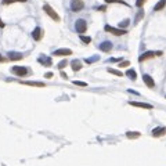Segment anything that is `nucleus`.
<instances>
[{"label":"nucleus","mask_w":166,"mask_h":166,"mask_svg":"<svg viewBox=\"0 0 166 166\" xmlns=\"http://www.w3.org/2000/svg\"><path fill=\"white\" fill-rule=\"evenodd\" d=\"M43 11H44V13H46V14H47V15L53 19V21H55V22H60V19H61V18H60V15L55 13L54 8L51 7L50 4L44 3V4H43Z\"/></svg>","instance_id":"nucleus-1"},{"label":"nucleus","mask_w":166,"mask_h":166,"mask_svg":"<svg viewBox=\"0 0 166 166\" xmlns=\"http://www.w3.org/2000/svg\"><path fill=\"white\" fill-rule=\"evenodd\" d=\"M11 72H13L14 75H17V76H19V78H24V76H26V75L29 73L28 68H26V67H21V65L13 67V68H11Z\"/></svg>","instance_id":"nucleus-2"},{"label":"nucleus","mask_w":166,"mask_h":166,"mask_svg":"<svg viewBox=\"0 0 166 166\" xmlns=\"http://www.w3.org/2000/svg\"><path fill=\"white\" fill-rule=\"evenodd\" d=\"M159 55H162V51H145V53H142L138 57V61L142 63L145 60H150V58H154V57H159Z\"/></svg>","instance_id":"nucleus-3"},{"label":"nucleus","mask_w":166,"mask_h":166,"mask_svg":"<svg viewBox=\"0 0 166 166\" xmlns=\"http://www.w3.org/2000/svg\"><path fill=\"white\" fill-rule=\"evenodd\" d=\"M104 29L107 32H110L112 35H115V36H122V35H125L127 33L126 29H120V28H114V26H111V25H105L104 26Z\"/></svg>","instance_id":"nucleus-4"},{"label":"nucleus","mask_w":166,"mask_h":166,"mask_svg":"<svg viewBox=\"0 0 166 166\" xmlns=\"http://www.w3.org/2000/svg\"><path fill=\"white\" fill-rule=\"evenodd\" d=\"M75 29H76V32H78L79 35H83V33L87 31V22L85 19H78V21L75 22Z\"/></svg>","instance_id":"nucleus-5"},{"label":"nucleus","mask_w":166,"mask_h":166,"mask_svg":"<svg viewBox=\"0 0 166 166\" xmlns=\"http://www.w3.org/2000/svg\"><path fill=\"white\" fill-rule=\"evenodd\" d=\"M85 7V3L83 0H71V10L73 13H78V11H82Z\"/></svg>","instance_id":"nucleus-6"},{"label":"nucleus","mask_w":166,"mask_h":166,"mask_svg":"<svg viewBox=\"0 0 166 166\" xmlns=\"http://www.w3.org/2000/svg\"><path fill=\"white\" fill-rule=\"evenodd\" d=\"M72 54V50L71 48H58V50H55L53 55L55 57H67V55H71Z\"/></svg>","instance_id":"nucleus-7"},{"label":"nucleus","mask_w":166,"mask_h":166,"mask_svg":"<svg viewBox=\"0 0 166 166\" xmlns=\"http://www.w3.org/2000/svg\"><path fill=\"white\" fill-rule=\"evenodd\" d=\"M98 48H100L101 51H104V53H108V51L112 50V43H111L110 40H105V42L98 44Z\"/></svg>","instance_id":"nucleus-8"},{"label":"nucleus","mask_w":166,"mask_h":166,"mask_svg":"<svg viewBox=\"0 0 166 166\" xmlns=\"http://www.w3.org/2000/svg\"><path fill=\"white\" fill-rule=\"evenodd\" d=\"M151 133H152V136H154V137H162V136L166 134V127L165 126L155 127V129H154Z\"/></svg>","instance_id":"nucleus-9"},{"label":"nucleus","mask_w":166,"mask_h":166,"mask_svg":"<svg viewBox=\"0 0 166 166\" xmlns=\"http://www.w3.org/2000/svg\"><path fill=\"white\" fill-rule=\"evenodd\" d=\"M32 38H33V40H36V42H39V40L43 38V31H42L40 26H36V28L33 29V32H32Z\"/></svg>","instance_id":"nucleus-10"},{"label":"nucleus","mask_w":166,"mask_h":166,"mask_svg":"<svg viewBox=\"0 0 166 166\" xmlns=\"http://www.w3.org/2000/svg\"><path fill=\"white\" fill-rule=\"evenodd\" d=\"M130 105L133 107H137V108H144V110H152V105L147 103H137V101H129Z\"/></svg>","instance_id":"nucleus-11"},{"label":"nucleus","mask_w":166,"mask_h":166,"mask_svg":"<svg viewBox=\"0 0 166 166\" xmlns=\"http://www.w3.org/2000/svg\"><path fill=\"white\" fill-rule=\"evenodd\" d=\"M142 80H144V83H145V85H147L148 87H150V89H152V87H155V82H154V79L151 78L150 75L144 73V75H142Z\"/></svg>","instance_id":"nucleus-12"},{"label":"nucleus","mask_w":166,"mask_h":166,"mask_svg":"<svg viewBox=\"0 0 166 166\" xmlns=\"http://www.w3.org/2000/svg\"><path fill=\"white\" fill-rule=\"evenodd\" d=\"M22 53H18V51H10L8 53V58L11 61H18V60H22Z\"/></svg>","instance_id":"nucleus-13"},{"label":"nucleus","mask_w":166,"mask_h":166,"mask_svg":"<svg viewBox=\"0 0 166 166\" xmlns=\"http://www.w3.org/2000/svg\"><path fill=\"white\" fill-rule=\"evenodd\" d=\"M42 65H44V67H51V64H53V61H51V58L50 57H47V55H44V57H39V60H38Z\"/></svg>","instance_id":"nucleus-14"},{"label":"nucleus","mask_w":166,"mask_h":166,"mask_svg":"<svg viewBox=\"0 0 166 166\" xmlns=\"http://www.w3.org/2000/svg\"><path fill=\"white\" fill-rule=\"evenodd\" d=\"M71 68L73 72H78L82 69V63H80L79 60H72L71 61Z\"/></svg>","instance_id":"nucleus-15"},{"label":"nucleus","mask_w":166,"mask_h":166,"mask_svg":"<svg viewBox=\"0 0 166 166\" xmlns=\"http://www.w3.org/2000/svg\"><path fill=\"white\" fill-rule=\"evenodd\" d=\"M22 85H26V86H35V87H44L46 85L43 82H32V80H26V82H21Z\"/></svg>","instance_id":"nucleus-16"},{"label":"nucleus","mask_w":166,"mask_h":166,"mask_svg":"<svg viewBox=\"0 0 166 166\" xmlns=\"http://www.w3.org/2000/svg\"><path fill=\"white\" fill-rule=\"evenodd\" d=\"M166 6V0H159L158 3L155 4V7H154V11H161L162 8H165Z\"/></svg>","instance_id":"nucleus-17"},{"label":"nucleus","mask_w":166,"mask_h":166,"mask_svg":"<svg viewBox=\"0 0 166 166\" xmlns=\"http://www.w3.org/2000/svg\"><path fill=\"white\" fill-rule=\"evenodd\" d=\"M126 76H127V78H130L132 80H136V79H137V72H136L134 69H132V68H130V69H127V71H126Z\"/></svg>","instance_id":"nucleus-18"},{"label":"nucleus","mask_w":166,"mask_h":166,"mask_svg":"<svg viewBox=\"0 0 166 166\" xmlns=\"http://www.w3.org/2000/svg\"><path fill=\"white\" fill-rule=\"evenodd\" d=\"M140 136H141V134H140L138 132H127V133H126V137H127V138H130V140L138 138Z\"/></svg>","instance_id":"nucleus-19"},{"label":"nucleus","mask_w":166,"mask_h":166,"mask_svg":"<svg viewBox=\"0 0 166 166\" xmlns=\"http://www.w3.org/2000/svg\"><path fill=\"white\" fill-rule=\"evenodd\" d=\"M98 60H100V55H93V57H90V58H86V60H85V63L90 65V64L97 63Z\"/></svg>","instance_id":"nucleus-20"},{"label":"nucleus","mask_w":166,"mask_h":166,"mask_svg":"<svg viewBox=\"0 0 166 166\" xmlns=\"http://www.w3.org/2000/svg\"><path fill=\"white\" fill-rule=\"evenodd\" d=\"M67 65H68V61H67V60H63V61H60V63L57 64V68H58L60 71H63Z\"/></svg>","instance_id":"nucleus-21"},{"label":"nucleus","mask_w":166,"mask_h":166,"mask_svg":"<svg viewBox=\"0 0 166 166\" xmlns=\"http://www.w3.org/2000/svg\"><path fill=\"white\" fill-rule=\"evenodd\" d=\"M108 72L112 73V75H116V76H123L122 71H118V69H114V68H108Z\"/></svg>","instance_id":"nucleus-22"},{"label":"nucleus","mask_w":166,"mask_h":166,"mask_svg":"<svg viewBox=\"0 0 166 166\" xmlns=\"http://www.w3.org/2000/svg\"><path fill=\"white\" fill-rule=\"evenodd\" d=\"M80 40H82L85 44H89V43L91 42V38H90V36H85V35H80Z\"/></svg>","instance_id":"nucleus-23"},{"label":"nucleus","mask_w":166,"mask_h":166,"mask_svg":"<svg viewBox=\"0 0 166 166\" xmlns=\"http://www.w3.org/2000/svg\"><path fill=\"white\" fill-rule=\"evenodd\" d=\"M129 24H130V21H129V19H125V21L119 22V28H120V29H125V28H126Z\"/></svg>","instance_id":"nucleus-24"},{"label":"nucleus","mask_w":166,"mask_h":166,"mask_svg":"<svg viewBox=\"0 0 166 166\" xmlns=\"http://www.w3.org/2000/svg\"><path fill=\"white\" fill-rule=\"evenodd\" d=\"M142 17H144V11H141V10H140V11H138V14H137V15H136L134 24H137V22H138V21H140V19H141Z\"/></svg>","instance_id":"nucleus-25"},{"label":"nucleus","mask_w":166,"mask_h":166,"mask_svg":"<svg viewBox=\"0 0 166 166\" xmlns=\"http://www.w3.org/2000/svg\"><path fill=\"white\" fill-rule=\"evenodd\" d=\"M73 85H76V86H80V87H86V86H87L86 82H82V80H73Z\"/></svg>","instance_id":"nucleus-26"},{"label":"nucleus","mask_w":166,"mask_h":166,"mask_svg":"<svg viewBox=\"0 0 166 166\" xmlns=\"http://www.w3.org/2000/svg\"><path fill=\"white\" fill-rule=\"evenodd\" d=\"M105 3H107V4H112V3H125V1H123V0H105Z\"/></svg>","instance_id":"nucleus-27"},{"label":"nucleus","mask_w":166,"mask_h":166,"mask_svg":"<svg viewBox=\"0 0 166 166\" xmlns=\"http://www.w3.org/2000/svg\"><path fill=\"white\" fill-rule=\"evenodd\" d=\"M144 3H145V0H137V1H136V6H137V7H142Z\"/></svg>","instance_id":"nucleus-28"},{"label":"nucleus","mask_w":166,"mask_h":166,"mask_svg":"<svg viewBox=\"0 0 166 166\" xmlns=\"http://www.w3.org/2000/svg\"><path fill=\"white\" fill-rule=\"evenodd\" d=\"M129 65H130L129 61H122V63L119 64V67H120V68H122V67H129Z\"/></svg>","instance_id":"nucleus-29"},{"label":"nucleus","mask_w":166,"mask_h":166,"mask_svg":"<svg viewBox=\"0 0 166 166\" xmlns=\"http://www.w3.org/2000/svg\"><path fill=\"white\" fill-rule=\"evenodd\" d=\"M107 61L108 63H118V61H120V58H108Z\"/></svg>","instance_id":"nucleus-30"},{"label":"nucleus","mask_w":166,"mask_h":166,"mask_svg":"<svg viewBox=\"0 0 166 166\" xmlns=\"http://www.w3.org/2000/svg\"><path fill=\"white\" fill-rule=\"evenodd\" d=\"M44 78H47V79H51V78H53V72H47V73L44 75Z\"/></svg>","instance_id":"nucleus-31"},{"label":"nucleus","mask_w":166,"mask_h":166,"mask_svg":"<svg viewBox=\"0 0 166 166\" xmlns=\"http://www.w3.org/2000/svg\"><path fill=\"white\" fill-rule=\"evenodd\" d=\"M61 76H63L64 79H68V76H67V73H65V72H63V71H61Z\"/></svg>","instance_id":"nucleus-32"},{"label":"nucleus","mask_w":166,"mask_h":166,"mask_svg":"<svg viewBox=\"0 0 166 166\" xmlns=\"http://www.w3.org/2000/svg\"><path fill=\"white\" fill-rule=\"evenodd\" d=\"M11 1H13V0H3V3H4V4H10Z\"/></svg>","instance_id":"nucleus-33"},{"label":"nucleus","mask_w":166,"mask_h":166,"mask_svg":"<svg viewBox=\"0 0 166 166\" xmlns=\"http://www.w3.org/2000/svg\"><path fill=\"white\" fill-rule=\"evenodd\" d=\"M13 1H19V3H26L28 0H13Z\"/></svg>","instance_id":"nucleus-34"},{"label":"nucleus","mask_w":166,"mask_h":166,"mask_svg":"<svg viewBox=\"0 0 166 166\" xmlns=\"http://www.w3.org/2000/svg\"><path fill=\"white\" fill-rule=\"evenodd\" d=\"M0 28H4V22H3L1 19H0Z\"/></svg>","instance_id":"nucleus-35"},{"label":"nucleus","mask_w":166,"mask_h":166,"mask_svg":"<svg viewBox=\"0 0 166 166\" xmlns=\"http://www.w3.org/2000/svg\"><path fill=\"white\" fill-rule=\"evenodd\" d=\"M100 10H101V11H105V6H103V7H98V11H100Z\"/></svg>","instance_id":"nucleus-36"},{"label":"nucleus","mask_w":166,"mask_h":166,"mask_svg":"<svg viewBox=\"0 0 166 166\" xmlns=\"http://www.w3.org/2000/svg\"><path fill=\"white\" fill-rule=\"evenodd\" d=\"M3 61H4V58H3V57H1V54H0V63H3Z\"/></svg>","instance_id":"nucleus-37"}]
</instances>
